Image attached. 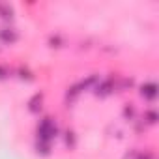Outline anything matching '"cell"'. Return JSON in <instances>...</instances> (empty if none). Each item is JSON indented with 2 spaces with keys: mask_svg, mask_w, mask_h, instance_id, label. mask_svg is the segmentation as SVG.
I'll use <instances>...</instances> for the list:
<instances>
[{
  "mask_svg": "<svg viewBox=\"0 0 159 159\" xmlns=\"http://www.w3.org/2000/svg\"><path fill=\"white\" fill-rule=\"evenodd\" d=\"M66 142H67V146H73V144H75V137H73V131H67V133H66Z\"/></svg>",
  "mask_w": 159,
  "mask_h": 159,
  "instance_id": "7",
  "label": "cell"
},
{
  "mask_svg": "<svg viewBox=\"0 0 159 159\" xmlns=\"http://www.w3.org/2000/svg\"><path fill=\"white\" fill-rule=\"evenodd\" d=\"M112 90H114L112 81H103V83H99V84L96 86V92H98L99 96H107V94H111Z\"/></svg>",
  "mask_w": 159,
  "mask_h": 159,
  "instance_id": "3",
  "label": "cell"
},
{
  "mask_svg": "<svg viewBox=\"0 0 159 159\" xmlns=\"http://www.w3.org/2000/svg\"><path fill=\"white\" fill-rule=\"evenodd\" d=\"M41 99H43L41 94H36V96L30 99V103H28V105H30V111H34V112L39 111V109H41Z\"/></svg>",
  "mask_w": 159,
  "mask_h": 159,
  "instance_id": "5",
  "label": "cell"
},
{
  "mask_svg": "<svg viewBox=\"0 0 159 159\" xmlns=\"http://www.w3.org/2000/svg\"><path fill=\"white\" fill-rule=\"evenodd\" d=\"M56 124L51 120V118H45L41 120V124L38 125V139L41 142H49L52 137H56Z\"/></svg>",
  "mask_w": 159,
  "mask_h": 159,
  "instance_id": "1",
  "label": "cell"
},
{
  "mask_svg": "<svg viewBox=\"0 0 159 159\" xmlns=\"http://www.w3.org/2000/svg\"><path fill=\"white\" fill-rule=\"evenodd\" d=\"M8 75V71H6V67H2V66H0V79H4Z\"/></svg>",
  "mask_w": 159,
  "mask_h": 159,
  "instance_id": "9",
  "label": "cell"
},
{
  "mask_svg": "<svg viewBox=\"0 0 159 159\" xmlns=\"http://www.w3.org/2000/svg\"><path fill=\"white\" fill-rule=\"evenodd\" d=\"M17 39V34L13 28H2L0 30V41H4V43H13Z\"/></svg>",
  "mask_w": 159,
  "mask_h": 159,
  "instance_id": "2",
  "label": "cell"
},
{
  "mask_svg": "<svg viewBox=\"0 0 159 159\" xmlns=\"http://www.w3.org/2000/svg\"><path fill=\"white\" fill-rule=\"evenodd\" d=\"M0 15L2 17H11V8L8 4H0Z\"/></svg>",
  "mask_w": 159,
  "mask_h": 159,
  "instance_id": "6",
  "label": "cell"
},
{
  "mask_svg": "<svg viewBox=\"0 0 159 159\" xmlns=\"http://www.w3.org/2000/svg\"><path fill=\"white\" fill-rule=\"evenodd\" d=\"M155 90H157L155 84H153V83H148V84H144V86L140 88V94H142L144 98H150V99H152V98H155V94H157Z\"/></svg>",
  "mask_w": 159,
  "mask_h": 159,
  "instance_id": "4",
  "label": "cell"
},
{
  "mask_svg": "<svg viewBox=\"0 0 159 159\" xmlns=\"http://www.w3.org/2000/svg\"><path fill=\"white\" fill-rule=\"evenodd\" d=\"M146 118H148V122H150V124H153V122H155V112H153V111L146 112Z\"/></svg>",
  "mask_w": 159,
  "mask_h": 159,
  "instance_id": "8",
  "label": "cell"
}]
</instances>
